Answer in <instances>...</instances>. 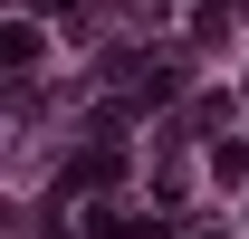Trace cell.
<instances>
[{"instance_id":"6da1fadb","label":"cell","mask_w":249,"mask_h":239,"mask_svg":"<svg viewBox=\"0 0 249 239\" xmlns=\"http://www.w3.org/2000/svg\"><path fill=\"white\" fill-rule=\"evenodd\" d=\"M0 58H10V67H38V29H29V19H19V29L0 38Z\"/></svg>"},{"instance_id":"7a4b0ae2","label":"cell","mask_w":249,"mask_h":239,"mask_svg":"<svg viewBox=\"0 0 249 239\" xmlns=\"http://www.w3.org/2000/svg\"><path fill=\"white\" fill-rule=\"evenodd\" d=\"M211 172H220V182H249V144H220V153H211Z\"/></svg>"},{"instance_id":"3957f363","label":"cell","mask_w":249,"mask_h":239,"mask_svg":"<svg viewBox=\"0 0 249 239\" xmlns=\"http://www.w3.org/2000/svg\"><path fill=\"white\" fill-rule=\"evenodd\" d=\"M201 10H220V0H201Z\"/></svg>"}]
</instances>
